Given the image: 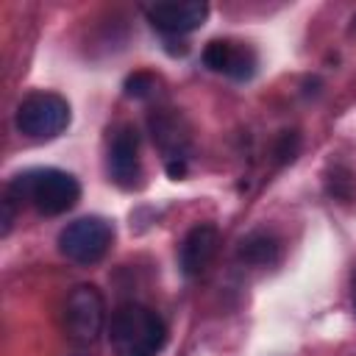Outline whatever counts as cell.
<instances>
[{"mask_svg":"<svg viewBox=\"0 0 356 356\" xmlns=\"http://www.w3.org/2000/svg\"><path fill=\"white\" fill-rule=\"evenodd\" d=\"M6 195L14 203H31L44 217H58L81 200V184L67 170L33 167V170L14 175Z\"/></svg>","mask_w":356,"mask_h":356,"instance_id":"6da1fadb","label":"cell"},{"mask_svg":"<svg viewBox=\"0 0 356 356\" xmlns=\"http://www.w3.org/2000/svg\"><path fill=\"white\" fill-rule=\"evenodd\" d=\"M108 342L114 356H159L167 345V325L150 306L128 300L111 312Z\"/></svg>","mask_w":356,"mask_h":356,"instance_id":"7a4b0ae2","label":"cell"},{"mask_svg":"<svg viewBox=\"0 0 356 356\" xmlns=\"http://www.w3.org/2000/svg\"><path fill=\"white\" fill-rule=\"evenodd\" d=\"M70 103L56 92H33L17 106V131L33 142H50L70 128Z\"/></svg>","mask_w":356,"mask_h":356,"instance_id":"3957f363","label":"cell"},{"mask_svg":"<svg viewBox=\"0 0 356 356\" xmlns=\"http://www.w3.org/2000/svg\"><path fill=\"white\" fill-rule=\"evenodd\" d=\"M114 239V225L103 217H78L58 231V250L75 264H95L106 256Z\"/></svg>","mask_w":356,"mask_h":356,"instance_id":"277c9868","label":"cell"},{"mask_svg":"<svg viewBox=\"0 0 356 356\" xmlns=\"http://www.w3.org/2000/svg\"><path fill=\"white\" fill-rule=\"evenodd\" d=\"M106 325V300L95 284H78L64 300V331L78 345H92Z\"/></svg>","mask_w":356,"mask_h":356,"instance_id":"5b68a950","label":"cell"},{"mask_svg":"<svg viewBox=\"0 0 356 356\" xmlns=\"http://www.w3.org/2000/svg\"><path fill=\"white\" fill-rule=\"evenodd\" d=\"M108 178L120 189H136L142 184V159H139V134L134 125H120L108 142Z\"/></svg>","mask_w":356,"mask_h":356,"instance_id":"8992f818","label":"cell"},{"mask_svg":"<svg viewBox=\"0 0 356 356\" xmlns=\"http://www.w3.org/2000/svg\"><path fill=\"white\" fill-rule=\"evenodd\" d=\"M147 22L164 33V36H184L197 31L209 17L206 0H170V3H153L145 8Z\"/></svg>","mask_w":356,"mask_h":356,"instance_id":"52a82bcc","label":"cell"},{"mask_svg":"<svg viewBox=\"0 0 356 356\" xmlns=\"http://www.w3.org/2000/svg\"><path fill=\"white\" fill-rule=\"evenodd\" d=\"M217 245H220V231L217 225L211 222H197L195 228L186 231L181 248H178V264H181V273L186 278H197L209 261L214 259L217 253Z\"/></svg>","mask_w":356,"mask_h":356,"instance_id":"ba28073f","label":"cell"},{"mask_svg":"<svg viewBox=\"0 0 356 356\" xmlns=\"http://www.w3.org/2000/svg\"><path fill=\"white\" fill-rule=\"evenodd\" d=\"M278 256H281V242L275 234H270L264 228L250 231L236 248V259L245 264H253V267H270L278 261Z\"/></svg>","mask_w":356,"mask_h":356,"instance_id":"9c48e42d","label":"cell"},{"mask_svg":"<svg viewBox=\"0 0 356 356\" xmlns=\"http://www.w3.org/2000/svg\"><path fill=\"white\" fill-rule=\"evenodd\" d=\"M150 131H153V142L164 150L167 161L170 159H186L184 147H186V134L181 131V120L172 111H156L150 117Z\"/></svg>","mask_w":356,"mask_h":356,"instance_id":"30bf717a","label":"cell"},{"mask_svg":"<svg viewBox=\"0 0 356 356\" xmlns=\"http://www.w3.org/2000/svg\"><path fill=\"white\" fill-rule=\"evenodd\" d=\"M234 53H236V42H231V39H211L203 47V64L209 70H214V72H225L228 75Z\"/></svg>","mask_w":356,"mask_h":356,"instance_id":"8fae6325","label":"cell"},{"mask_svg":"<svg viewBox=\"0 0 356 356\" xmlns=\"http://www.w3.org/2000/svg\"><path fill=\"white\" fill-rule=\"evenodd\" d=\"M156 86H159V78H156L153 72H145V70L131 72V75L125 78V83H122L125 95H128V97H136V100L150 97V95L156 92Z\"/></svg>","mask_w":356,"mask_h":356,"instance_id":"7c38bea8","label":"cell"},{"mask_svg":"<svg viewBox=\"0 0 356 356\" xmlns=\"http://www.w3.org/2000/svg\"><path fill=\"white\" fill-rule=\"evenodd\" d=\"M253 72H256V53L248 44H236V53H234L228 75L236 78V81H248Z\"/></svg>","mask_w":356,"mask_h":356,"instance_id":"4fadbf2b","label":"cell"},{"mask_svg":"<svg viewBox=\"0 0 356 356\" xmlns=\"http://www.w3.org/2000/svg\"><path fill=\"white\" fill-rule=\"evenodd\" d=\"M298 150H300V134L298 131H281L278 139H275V145H273L275 161L278 164H289V161H295Z\"/></svg>","mask_w":356,"mask_h":356,"instance_id":"5bb4252c","label":"cell"},{"mask_svg":"<svg viewBox=\"0 0 356 356\" xmlns=\"http://www.w3.org/2000/svg\"><path fill=\"white\" fill-rule=\"evenodd\" d=\"M164 167H167V175H170L172 181H178V178L186 175V159H170Z\"/></svg>","mask_w":356,"mask_h":356,"instance_id":"9a60e30c","label":"cell"},{"mask_svg":"<svg viewBox=\"0 0 356 356\" xmlns=\"http://www.w3.org/2000/svg\"><path fill=\"white\" fill-rule=\"evenodd\" d=\"M11 225H14V200L6 195L3 197V236L11 231Z\"/></svg>","mask_w":356,"mask_h":356,"instance_id":"2e32d148","label":"cell"},{"mask_svg":"<svg viewBox=\"0 0 356 356\" xmlns=\"http://www.w3.org/2000/svg\"><path fill=\"white\" fill-rule=\"evenodd\" d=\"M353 300H356V292H353Z\"/></svg>","mask_w":356,"mask_h":356,"instance_id":"e0dca14e","label":"cell"},{"mask_svg":"<svg viewBox=\"0 0 356 356\" xmlns=\"http://www.w3.org/2000/svg\"><path fill=\"white\" fill-rule=\"evenodd\" d=\"M353 22H356V19H353ZM353 28H356V25H353Z\"/></svg>","mask_w":356,"mask_h":356,"instance_id":"ac0fdd59","label":"cell"}]
</instances>
